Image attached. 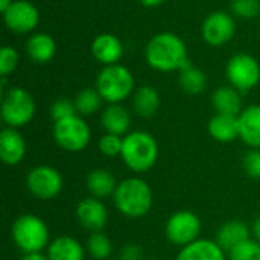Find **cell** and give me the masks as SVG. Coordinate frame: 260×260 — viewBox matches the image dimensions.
Returning a JSON list of instances; mask_svg holds the SVG:
<instances>
[{
	"mask_svg": "<svg viewBox=\"0 0 260 260\" xmlns=\"http://www.w3.org/2000/svg\"><path fill=\"white\" fill-rule=\"evenodd\" d=\"M148 64L160 72L181 70L187 62V47L184 41L172 32L154 35L145 50Z\"/></svg>",
	"mask_w": 260,
	"mask_h": 260,
	"instance_id": "obj_1",
	"label": "cell"
},
{
	"mask_svg": "<svg viewBox=\"0 0 260 260\" xmlns=\"http://www.w3.org/2000/svg\"><path fill=\"white\" fill-rule=\"evenodd\" d=\"M117 210L128 218H142L152 207V190L142 178H126L117 184L113 195Z\"/></svg>",
	"mask_w": 260,
	"mask_h": 260,
	"instance_id": "obj_2",
	"label": "cell"
},
{
	"mask_svg": "<svg viewBox=\"0 0 260 260\" xmlns=\"http://www.w3.org/2000/svg\"><path fill=\"white\" fill-rule=\"evenodd\" d=\"M120 157L133 172H148L158 160V143L146 131H133L123 137Z\"/></svg>",
	"mask_w": 260,
	"mask_h": 260,
	"instance_id": "obj_3",
	"label": "cell"
},
{
	"mask_svg": "<svg viewBox=\"0 0 260 260\" xmlns=\"http://www.w3.org/2000/svg\"><path fill=\"white\" fill-rule=\"evenodd\" d=\"M12 241L24 253H41L50 239V232L46 222L35 215H21L12 224Z\"/></svg>",
	"mask_w": 260,
	"mask_h": 260,
	"instance_id": "obj_4",
	"label": "cell"
},
{
	"mask_svg": "<svg viewBox=\"0 0 260 260\" xmlns=\"http://www.w3.org/2000/svg\"><path fill=\"white\" fill-rule=\"evenodd\" d=\"M96 88L104 101L110 104H119L133 93V73L120 64L105 66L98 75Z\"/></svg>",
	"mask_w": 260,
	"mask_h": 260,
	"instance_id": "obj_5",
	"label": "cell"
},
{
	"mask_svg": "<svg viewBox=\"0 0 260 260\" xmlns=\"http://www.w3.org/2000/svg\"><path fill=\"white\" fill-rule=\"evenodd\" d=\"M35 101L24 88H11L2 101V119L9 128L26 126L35 116Z\"/></svg>",
	"mask_w": 260,
	"mask_h": 260,
	"instance_id": "obj_6",
	"label": "cell"
},
{
	"mask_svg": "<svg viewBox=\"0 0 260 260\" xmlns=\"http://www.w3.org/2000/svg\"><path fill=\"white\" fill-rule=\"evenodd\" d=\"M53 139L59 148L69 152H79L87 148L91 139L88 123L78 114L55 122Z\"/></svg>",
	"mask_w": 260,
	"mask_h": 260,
	"instance_id": "obj_7",
	"label": "cell"
},
{
	"mask_svg": "<svg viewBox=\"0 0 260 260\" xmlns=\"http://www.w3.org/2000/svg\"><path fill=\"white\" fill-rule=\"evenodd\" d=\"M165 233L171 244L184 248L198 241L201 233V221L193 212L180 210L166 221Z\"/></svg>",
	"mask_w": 260,
	"mask_h": 260,
	"instance_id": "obj_8",
	"label": "cell"
},
{
	"mask_svg": "<svg viewBox=\"0 0 260 260\" xmlns=\"http://www.w3.org/2000/svg\"><path fill=\"white\" fill-rule=\"evenodd\" d=\"M227 79L241 93H247L254 88L260 81V66L251 55L238 53L227 62Z\"/></svg>",
	"mask_w": 260,
	"mask_h": 260,
	"instance_id": "obj_9",
	"label": "cell"
},
{
	"mask_svg": "<svg viewBox=\"0 0 260 260\" xmlns=\"http://www.w3.org/2000/svg\"><path fill=\"white\" fill-rule=\"evenodd\" d=\"M29 192L38 200H53L62 190V177L61 174L47 165L34 168L26 178Z\"/></svg>",
	"mask_w": 260,
	"mask_h": 260,
	"instance_id": "obj_10",
	"label": "cell"
},
{
	"mask_svg": "<svg viewBox=\"0 0 260 260\" xmlns=\"http://www.w3.org/2000/svg\"><path fill=\"white\" fill-rule=\"evenodd\" d=\"M3 20L9 30L15 34H27L37 27L40 12L37 6L27 0H14L3 12Z\"/></svg>",
	"mask_w": 260,
	"mask_h": 260,
	"instance_id": "obj_11",
	"label": "cell"
},
{
	"mask_svg": "<svg viewBox=\"0 0 260 260\" xmlns=\"http://www.w3.org/2000/svg\"><path fill=\"white\" fill-rule=\"evenodd\" d=\"M236 24L230 14L224 11L212 12L203 23L201 34L207 44L210 46H222L230 41L235 35Z\"/></svg>",
	"mask_w": 260,
	"mask_h": 260,
	"instance_id": "obj_12",
	"label": "cell"
},
{
	"mask_svg": "<svg viewBox=\"0 0 260 260\" xmlns=\"http://www.w3.org/2000/svg\"><path fill=\"white\" fill-rule=\"evenodd\" d=\"M79 224L90 232H101L108 221V210L99 198H85L76 207Z\"/></svg>",
	"mask_w": 260,
	"mask_h": 260,
	"instance_id": "obj_13",
	"label": "cell"
},
{
	"mask_svg": "<svg viewBox=\"0 0 260 260\" xmlns=\"http://www.w3.org/2000/svg\"><path fill=\"white\" fill-rule=\"evenodd\" d=\"M26 155V142L15 128H5L0 133V158L8 166H15Z\"/></svg>",
	"mask_w": 260,
	"mask_h": 260,
	"instance_id": "obj_14",
	"label": "cell"
},
{
	"mask_svg": "<svg viewBox=\"0 0 260 260\" xmlns=\"http://www.w3.org/2000/svg\"><path fill=\"white\" fill-rule=\"evenodd\" d=\"M91 52L99 62L105 66H113L117 64L119 59L123 56V44L113 34H101L94 38L91 44Z\"/></svg>",
	"mask_w": 260,
	"mask_h": 260,
	"instance_id": "obj_15",
	"label": "cell"
},
{
	"mask_svg": "<svg viewBox=\"0 0 260 260\" xmlns=\"http://www.w3.org/2000/svg\"><path fill=\"white\" fill-rule=\"evenodd\" d=\"M239 137L253 149H260V105H250L239 114Z\"/></svg>",
	"mask_w": 260,
	"mask_h": 260,
	"instance_id": "obj_16",
	"label": "cell"
},
{
	"mask_svg": "<svg viewBox=\"0 0 260 260\" xmlns=\"http://www.w3.org/2000/svg\"><path fill=\"white\" fill-rule=\"evenodd\" d=\"M175 260H227L225 251L216 241L198 239L190 245L181 248Z\"/></svg>",
	"mask_w": 260,
	"mask_h": 260,
	"instance_id": "obj_17",
	"label": "cell"
},
{
	"mask_svg": "<svg viewBox=\"0 0 260 260\" xmlns=\"http://www.w3.org/2000/svg\"><path fill=\"white\" fill-rule=\"evenodd\" d=\"M101 122L107 133L116 134V136H123L128 133V129L131 126V114L120 104H110L104 110Z\"/></svg>",
	"mask_w": 260,
	"mask_h": 260,
	"instance_id": "obj_18",
	"label": "cell"
},
{
	"mask_svg": "<svg viewBox=\"0 0 260 260\" xmlns=\"http://www.w3.org/2000/svg\"><path fill=\"white\" fill-rule=\"evenodd\" d=\"M251 230L244 221H229L225 222L216 235V242L224 251H232L235 247L250 239Z\"/></svg>",
	"mask_w": 260,
	"mask_h": 260,
	"instance_id": "obj_19",
	"label": "cell"
},
{
	"mask_svg": "<svg viewBox=\"0 0 260 260\" xmlns=\"http://www.w3.org/2000/svg\"><path fill=\"white\" fill-rule=\"evenodd\" d=\"M209 133L221 143L233 142L236 137H239V116L216 113L209 122Z\"/></svg>",
	"mask_w": 260,
	"mask_h": 260,
	"instance_id": "obj_20",
	"label": "cell"
},
{
	"mask_svg": "<svg viewBox=\"0 0 260 260\" xmlns=\"http://www.w3.org/2000/svg\"><path fill=\"white\" fill-rule=\"evenodd\" d=\"M212 104L216 113L219 114H230V116H239L242 113V98L241 91H238L235 87H219L213 96Z\"/></svg>",
	"mask_w": 260,
	"mask_h": 260,
	"instance_id": "obj_21",
	"label": "cell"
},
{
	"mask_svg": "<svg viewBox=\"0 0 260 260\" xmlns=\"http://www.w3.org/2000/svg\"><path fill=\"white\" fill-rule=\"evenodd\" d=\"M47 259L84 260V248L76 239H73L70 236H59L49 244Z\"/></svg>",
	"mask_w": 260,
	"mask_h": 260,
	"instance_id": "obj_22",
	"label": "cell"
},
{
	"mask_svg": "<svg viewBox=\"0 0 260 260\" xmlns=\"http://www.w3.org/2000/svg\"><path fill=\"white\" fill-rule=\"evenodd\" d=\"M26 50L32 61L44 64V62H49L55 56L56 44H55V40L49 34L38 32V34H34L27 40Z\"/></svg>",
	"mask_w": 260,
	"mask_h": 260,
	"instance_id": "obj_23",
	"label": "cell"
},
{
	"mask_svg": "<svg viewBox=\"0 0 260 260\" xmlns=\"http://www.w3.org/2000/svg\"><path fill=\"white\" fill-rule=\"evenodd\" d=\"M85 184H87L88 192L94 198H99V200L114 195L116 187H117L114 175L107 169H93L87 175Z\"/></svg>",
	"mask_w": 260,
	"mask_h": 260,
	"instance_id": "obj_24",
	"label": "cell"
},
{
	"mask_svg": "<svg viewBox=\"0 0 260 260\" xmlns=\"http://www.w3.org/2000/svg\"><path fill=\"white\" fill-rule=\"evenodd\" d=\"M133 107L140 117H152L160 108L158 91L151 85L140 87L133 98Z\"/></svg>",
	"mask_w": 260,
	"mask_h": 260,
	"instance_id": "obj_25",
	"label": "cell"
},
{
	"mask_svg": "<svg viewBox=\"0 0 260 260\" xmlns=\"http://www.w3.org/2000/svg\"><path fill=\"white\" fill-rule=\"evenodd\" d=\"M180 87L187 93V94H201L206 90L207 85V78L204 72L190 62H187L181 70L178 76Z\"/></svg>",
	"mask_w": 260,
	"mask_h": 260,
	"instance_id": "obj_26",
	"label": "cell"
},
{
	"mask_svg": "<svg viewBox=\"0 0 260 260\" xmlns=\"http://www.w3.org/2000/svg\"><path fill=\"white\" fill-rule=\"evenodd\" d=\"M102 101L104 99H102L101 93L98 91V88L81 90L75 98L76 113H79L81 116H91L101 108Z\"/></svg>",
	"mask_w": 260,
	"mask_h": 260,
	"instance_id": "obj_27",
	"label": "cell"
},
{
	"mask_svg": "<svg viewBox=\"0 0 260 260\" xmlns=\"http://www.w3.org/2000/svg\"><path fill=\"white\" fill-rule=\"evenodd\" d=\"M87 250L94 260H108L113 251V245L111 241L102 232H94L88 238Z\"/></svg>",
	"mask_w": 260,
	"mask_h": 260,
	"instance_id": "obj_28",
	"label": "cell"
},
{
	"mask_svg": "<svg viewBox=\"0 0 260 260\" xmlns=\"http://www.w3.org/2000/svg\"><path fill=\"white\" fill-rule=\"evenodd\" d=\"M230 260H260V242L256 239H247L232 251H229Z\"/></svg>",
	"mask_w": 260,
	"mask_h": 260,
	"instance_id": "obj_29",
	"label": "cell"
},
{
	"mask_svg": "<svg viewBox=\"0 0 260 260\" xmlns=\"http://www.w3.org/2000/svg\"><path fill=\"white\" fill-rule=\"evenodd\" d=\"M230 8L241 18H254L260 14V0H232Z\"/></svg>",
	"mask_w": 260,
	"mask_h": 260,
	"instance_id": "obj_30",
	"label": "cell"
},
{
	"mask_svg": "<svg viewBox=\"0 0 260 260\" xmlns=\"http://www.w3.org/2000/svg\"><path fill=\"white\" fill-rule=\"evenodd\" d=\"M122 148H123V139L122 136H116V134H104L99 140V149L105 157H116L122 154Z\"/></svg>",
	"mask_w": 260,
	"mask_h": 260,
	"instance_id": "obj_31",
	"label": "cell"
},
{
	"mask_svg": "<svg viewBox=\"0 0 260 260\" xmlns=\"http://www.w3.org/2000/svg\"><path fill=\"white\" fill-rule=\"evenodd\" d=\"M18 64V53L14 47L5 46L0 50V76H9Z\"/></svg>",
	"mask_w": 260,
	"mask_h": 260,
	"instance_id": "obj_32",
	"label": "cell"
},
{
	"mask_svg": "<svg viewBox=\"0 0 260 260\" xmlns=\"http://www.w3.org/2000/svg\"><path fill=\"white\" fill-rule=\"evenodd\" d=\"M50 114L53 117L55 122L72 117L76 114V107H75V101H70L67 98H59L53 102L52 108H50Z\"/></svg>",
	"mask_w": 260,
	"mask_h": 260,
	"instance_id": "obj_33",
	"label": "cell"
},
{
	"mask_svg": "<svg viewBox=\"0 0 260 260\" xmlns=\"http://www.w3.org/2000/svg\"><path fill=\"white\" fill-rule=\"evenodd\" d=\"M242 168L250 178L260 180V151L251 149L242 158Z\"/></svg>",
	"mask_w": 260,
	"mask_h": 260,
	"instance_id": "obj_34",
	"label": "cell"
},
{
	"mask_svg": "<svg viewBox=\"0 0 260 260\" xmlns=\"http://www.w3.org/2000/svg\"><path fill=\"white\" fill-rule=\"evenodd\" d=\"M119 260H143V251L137 244H126L120 250Z\"/></svg>",
	"mask_w": 260,
	"mask_h": 260,
	"instance_id": "obj_35",
	"label": "cell"
},
{
	"mask_svg": "<svg viewBox=\"0 0 260 260\" xmlns=\"http://www.w3.org/2000/svg\"><path fill=\"white\" fill-rule=\"evenodd\" d=\"M251 235H253V238L260 242V216L253 222V227H251Z\"/></svg>",
	"mask_w": 260,
	"mask_h": 260,
	"instance_id": "obj_36",
	"label": "cell"
},
{
	"mask_svg": "<svg viewBox=\"0 0 260 260\" xmlns=\"http://www.w3.org/2000/svg\"><path fill=\"white\" fill-rule=\"evenodd\" d=\"M20 260H49L46 256H43L41 253H32V254H24Z\"/></svg>",
	"mask_w": 260,
	"mask_h": 260,
	"instance_id": "obj_37",
	"label": "cell"
},
{
	"mask_svg": "<svg viewBox=\"0 0 260 260\" xmlns=\"http://www.w3.org/2000/svg\"><path fill=\"white\" fill-rule=\"evenodd\" d=\"M165 0H140V3L145 5V6H157V5H160Z\"/></svg>",
	"mask_w": 260,
	"mask_h": 260,
	"instance_id": "obj_38",
	"label": "cell"
},
{
	"mask_svg": "<svg viewBox=\"0 0 260 260\" xmlns=\"http://www.w3.org/2000/svg\"><path fill=\"white\" fill-rule=\"evenodd\" d=\"M12 2H14V0H0V11L5 12V11L11 6Z\"/></svg>",
	"mask_w": 260,
	"mask_h": 260,
	"instance_id": "obj_39",
	"label": "cell"
},
{
	"mask_svg": "<svg viewBox=\"0 0 260 260\" xmlns=\"http://www.w3.org/2000/svg\"><path fill=\"white\" fill-rule=\"evenodd\" d=\"M146 260H155V259H146Z\"/></svg>",
	"mask_w": 260,
	"mask_h": 260,
	"instance_id": "obj_40",
	"label": "cell"
},
{
	"mask_svg": "<svg viewBox=\"0 0 260 260\" xmlns=\"http://www.w3.org/2000/svg\"><path fill=\"white\" fill-rule=\"evenodd\" d=\"M108 260H111V259H108Z\"/></svg>",
	"mask_w": 260,
	"mask_h": 260,
	"instance_id": "obj_41",
	"label": "cell"
}]
</instances>
